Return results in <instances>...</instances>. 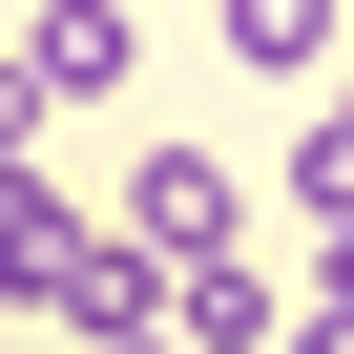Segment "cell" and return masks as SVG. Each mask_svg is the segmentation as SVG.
Here are the masks:
<instances>
[{"label":"cell","instance_id":"cell-3","mask_svg":"<svg viewBox=\"0 0 354 354\" xmlns=\"http://www.w3.org/2000/svg\"><path fill=\"white\" fill-rule=\"evenodd\" d=\"M125 63H146V0H42V21H21V104H42V125L104 104Z\"/></svg>","mask_w":354,"mask_h":354},{"label":"cell","instance_id":"cell-8","mask_svg":"<svg viewBox=\"0 0 354 354\" xmlns=\"http://www.w3.org/2000/svg\"><path fill=\"white\" fill-rule=\"evenodd\" d=\"M0 354H21V333H0Z\"/></svg>","mask_w":354,"mask_h":354},{"label":"cell","instance_id":"cell-7","mask_svg":"<svg viewBox=\"0 0 354 354\" xmlns=\"http://www.w3.org/2000/svg\"><path fill=\"white\" fill-rule=\"evenodd\" d=\"M125 354H167V333H125Z\"/></svg>","mask_w":354,"mask_h":354},{"label":"cell","instance_id":"cell-4","mask_svg":"<svg viewBox=\"0 0 354 354\" xmlns=\"http://www.w3.org/2000/svg\"><path fill=\"white\" fill-rule=\"evenodd\" d=\"M292 313H271V271L250 250H209V271H167V354H271Z\"/></svg>","mask_w":354,"mask_h":354},{"label":"cell","instance_id":"cell-6","mask_svg":"<svg viewBox=\"0 0 354 354\" xmlns=\"http://www.w3.org/2000/svg\"><path fill=\"white\" fill-rule=\"evenodd\" d=\"M271 354H354V313H292V333H271Z\"/></svg>","mask_w":354,"mask_h":354},{"label":"cell","instance_id":"cell-5","mask_svg":"<svg viewBox=\"0 0 354 354\" xmlns=\"http://www.w3.org/2000/svg\"><path fill=\"white\" fill-rule=\"evenodd\" d=\"M333 42H354V0H230V63L250 84H333Z\"/></svg>","mask_w":354,"mask_h":354},{"label":"cell","instance_id":"cell-1","mask_svg":"<svg viewBox=\"0 0 354 354\" xmlns=\"http://www.w3.org/2000/svg\"><path fill=\"white\" fill-rule=\"evenodd\" d=\"M104 230H125L146 271H209V250L250 230V188H230V167H209V146H146V167H125V209H104Z\"/></svg>","mask_w":354,"mask_h":354},{"label":"cell","instance_id":"cell-2","mask_svg":"<svg viewBox=\"0 0 354 354\" xmlns=\"http://www.w3.org/2000/svg\"><path fill=\"white\" fill-rule=\"evenodd\" d=\"M84 250H104V230H84L63 167H0V313H63V292H84Z\"/></svg>","mask_w":354,"mask_h":354}]
</instances>
